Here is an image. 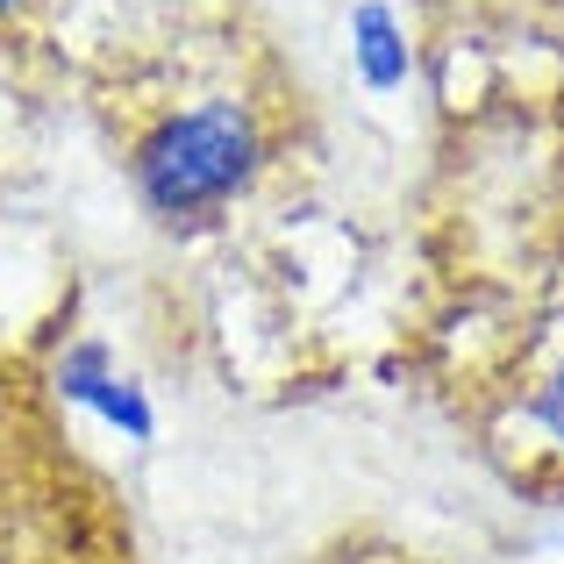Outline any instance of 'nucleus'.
<instances>
[{
	"instance_id": "1",
	"label": "nucleus",
	"mask_w": 564,
	"mask_h": 564,
	"mask_svg": "<svg viewBox=\"0 0 564 564\" xmlns=\"http://www.w3.org/2000/svg\"><path fill=\"white\" fill-rule=\"evenodd\" d=\"M272 172V122L236 86H200L137 122L122 151V180L143 221L165 236H207L258 193Z\"/></svg>"
},
{
	"instance_id": "3",
	"label": "nucleus",
	"mask_w": 564,
	"mask_h": 564,
	"mask_svg": "<svg viewBox=\"0 0 564 564\" xmlns=\"http://www.w3.org/2000/svg\"><path fill=\"white\" fill-rule=\"evenodd\" d=\"M344 57H350V79L365 86L372 100H393L414 86L422 72V51H414V29L393 0H350L344 8Z\"/></svg>"
},
{
	"instance_id": "2",
	"label": "nucleus",
	"mask_w": 564,
	"mask_h": 564,
	"mask_svg": "<svg viewBox=\"0 0 564 564\" xmlns=\"http://www.w3.org/2000/svg\"><path fill=\"white\" fill-rule=\"evenodd\" d=\"M51 400L72 414H86L94 429H108L115 443H129V451H151L158 443V400L151 386L129 372L122 358H115L108 336H65V344L51 350Z\"/></svg>"
},
{
	"instance_id": "4",
	"label": "nucleus",
	"mask_w": 564,
	"mask_h": 564,
	"mask_svg": "<svg viewBox=\"0 0 564 564\" xmlns=\"http://www.w3.org/2000/svg\"><path fill=\"white\" fill-rule=\"evenodd\" d=\"M522 414H529V429H536L543 443L564 457V365L543 386H529V400H522Z\"/></svg>"
},
{
	"instance_id": "5",
	"label": "nucleus",
	"mask_w": 564,
	"mask_h": 564,
	"mask_svg": "<svg viewBox=\"0 0 564 564\" xmlns=\"http://www.w3.org/2000/svg\"><path fill=\"white\" fill-rule=\"evenodd\" d=\"M36 8H43V0H0V36H8V29H22Z\"/></svg>"
}]
</instances>
